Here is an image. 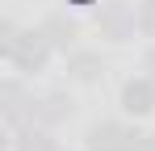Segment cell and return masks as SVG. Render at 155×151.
<instances>
[{"label":"cell","instance_id":"6da1fadb","mask_svg":"<svg viewBox=\"0 0 155 151\" xmlns=\"http://www.w3.org/2000/svg\"><path fill=\"white\" fill-rule=\"evenodd\" d=\"M46 46H51V38L38 29V34H21L13 50H8V59L13 63H21V67H42V59H46Z\"/></svg>","mask_w":155,"mask_h":151},{"label":"cell","instance_id":"7a4b0ae2","mask_svg":"<svg viewBox=\"0 0 155 151\" xmlns=\"http://www.w3.org/2000/svg\"><path fill=\"white\" fill-rule=\"evenodd\" d=\"M122 105L130 113H151L155 109V80H130L126 92H122Z\"/></svg>","mask_w":155,"mask_h":151},{"label":"cell","instance_id":"3957f363","mask_svg":"<svg viewBox=\"0 0 155 151\" xmlns=\"http://www.w3.org/2000/svg\"><path fill=\"white\" fill-rule=\"evenodd\" d=\"M42 34L51 38L54 46H71V38H76V25H71V21H63V17H51V21L42 25Z\"/></svg>","mask_w":155,"mask_h":151},{"label":"cell","instance_id":"277c9868","mask_svg":"<svg viewBox=\"0 0 155 151\" xmlns=\"http://www.w3.org/2000/svg\"><path fill=\"white\" fill-rule=\"evenodd\" d=\"M101 29L109 34V38H122L130 29V17L122 13V8H109V13H101Z\"/></svg>","mask_w":155,"mask_h":151},{"label":"cell","instance_id":"5b68a950","mask_svg":"<svg viewBox=\"0 0 155 151\" xmlns=\"http://www.w3.org/2000/svg\"><path fill=\"white\" fill-rule=\"evenodd\" d=\"M71 67H76L80 80H97V67H101V63H97L92 55H76V63H71Z\"/></svg>","mask_w":155,"mask_h":151},{"label":"cell","instance_id":"8992f818","mask_svg":"<svg viewBox=\"0 0 155 151\" xmlns=\"http://www.w3.org/2000/svg\"><path fill=\"white\" fill-rule=\"evenodd\" d=\"M138 25H143L147 34H155V0H147V4H143V13H138Z\"/></svg>","mask_w":155,"mask_h":151},{"label":"cell","instance_id":"52a82bcc","mask_svg":"<svg viewBox=\"0 0 155 151\" xmlns=\"http://www.w3.org/2000/svg\"><path fill=\"white\" fill-rule=\"evenodd\" d=\"M4 97L17 101V88H13V84H4ZM17 109H21V105H13V109H8V118H17Z\"/></svg>","mask_w":155,"mask_h":151},{"label":"cell","instance_id":"ba28073f","mask_svg":"<svg viewBox=\"0 0 155 151\" xmlns=\"http://www.w3.org/2000/svg\"><path fill=\"white\" fill-rule=\"evenodd\" d=\"M151 67H155V55H151Z\"/></svg>","mask_w":155,"mask_h":151}]
</instances>
